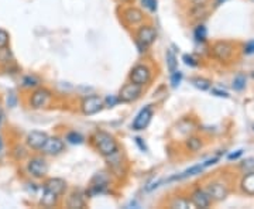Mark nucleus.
Masks as SVG:
<instances>
[{
    "mask_svg": "<svg viewBox=\"0 0 254 209\" xmlns=\"http://www.w3.org/2000/svg\"><path fill=\"white\" fill-rule=\"evenodd\" d=\"M92 141L96 147V150L99 151L103 157L112 155L119 150V144L116 139L112 136L108 132L103 130H96L92 136Z\"/></svg>",
    "mask_w": 254,
    "mask_h": 209,
    "instance_id": "f257e3e1",
    "label": "nucleus"
},
{
    "mask_svg": "<svg viewBox=\"0 0 254 209\" xmlns=\"http://www.w3.org/2000/svg\"><path fill=\"white\" fill-rule=\"evenodd\" d=\"M26 170H27L28 175L31 178H36V180H41L44 178L48 170H50V165L47 163V160L41 155H34V157H30L26 164Z\"/></svg>",
    "mask_w": 254,
    "mask_h": 209,
    "instance_id": "f03ea898",
    "label": "nucleus"
},
{
    "mask_svg": "<svg viewBox=\"0 0 254 209\" xmlns=\"http://www.w3.org/2000/svg\"><path fill=\"white\" fill-rule=\"evenodd\" d=\"M109 184H110V177L109 174L103 173H96L93 175V178L91 180V185L86 191V195L89 197H98V195H102V194H106L109 191Z\"/></svg>",
    "mask_w": 254,
    "mask_h": 209,
    "instance_id": "7ed1b4c3",
    "label": "nucleus"
},
{
    "mask_svg": "<svg viewBox=\"0 0 254 209\" xmlns=\"http://www.w3.org/2000/svg\"><path fill=\"white\" fill-rule=\"evenodd\" d=\"M157 40V30L153 26H141L137 30L136 34V44L140 50V53H145V50L150 46L154 44V41Z\"/></svg>",
    "mask_w": 254,
    "mask_h": 209,
    "instance_id": "20e7f679",
    "label": "nucleus"
},
{
    "mask_svg": "<svg viewBox=\"0 0 254 209\" xmlns=\"http://www.w3.org/2000/svg\"><path fill=\"white\" fill-rule=\"evenodd\" d=\"M141 93H143V86L137 85L134 82H128L122 86L118 96L120 102H123V103H133L140 99Z\"/></svg>",
    "mask_w": 254,
    "mask_h": 209,
    "instance_id": "39448f33",
    "label": "nucleus"
},
{
    "mask_svg": "<svg viewBox=\"0 0 254 209\" xmlns=\"http://www.w3.org/2000/svg\"><path fill=\"white\" fill-rule=\"evenodd\" d=\"M212 55L220 63H229L235 55V46L229 41H218L212 47Z\"/></svg>",
    "mask_w": 254,
    "mask_h": 209,
    "instance_id": "423d86ee",
    "label": "nucleus"
},
{
    "mask_svg": "<svg viewBox=\"0 0 254 209\" xmlns=\"http://www.w3.org/2000/svg\"><path fill=\"white\" fill-rule=\"evenodd\" d=\"M51 100V92L48 91L47 88H36L33 93L30 95V99H28V105L31 109H43L48 106Z\"/></svg>",
    "mask_w": 254,
    "mask_h": 209,
    "instance_id": "0eeeda50",
    "label": "nucleus"
},
{
    "mask_svg": "<svg viewBox=\"0 0 254 209\" xmlns=\"http://www.w3.org/2000/svg\"><path fill=\"white\" fill-rule=\"evenodd\" d=\"M128 79L140 86H144L151 79V68L145 64L136 65L131 68V71L128 73Z\"/></svg>",
    "mask_w": 254,
    "mask_h": 209,
    "instance_id": "6e6552de",
    "label": "nucleus"
},
{
    "mask_svg": "<svg viewBox=\"0 0 254 209\" xmlns=\"http://www.w3.org/2000/svg\"><path fill=\"white\" fill-rule=\"evenodd\" d=\"M103 108H105L103 99H102L100 96H98V95H91V96H86V98L82 99L81 110L82 113L86 115V116L96 115V113H99Z\"/></svg>",
    "mask_w": 254,
    "mask_h": 209,
    "instance_id": "1a4fd4ad",
    "label": "nucleus"
},
{
    "mask_svg": "<svg viewBox=\"0 0 254 209\" xmlns=\"http://www.w3.org/2000/svg\"><path fill=\"white\" fill-rule=\"evenodd\" d=\"M153 115H154V109H153V106H151V105H148V106L143 108V109L137 113V116L134 118V120H133V123H131V129H133V130H137V132L145 130V129L148 128V125H150L151 119H153Z\"/></svg>",
    "mask_w": 254,
    "mask_h": 209,
    "instance_id": "9d476101",
    "label": "nucleus"
},
{
    "mask_svg": "<svg viewBox=\"0 0 254 209\" xmlns=\"http://www.w3.org/2000/svg\"><path fill=\"white\" fill-rule=\"evenodd\" d=\"M205 191L208 192L210 200L220 202V201L226 200V197L229 195V187L222 181H212L209 182Z\"/></svg>",
    "mask_w": 254,
    "mask_h": 209,
    "instance_id": "9b49d317",
    "label": "nucleus"
},
{
    "mask_svg": "<svg viewBox=\"0 0 254 209\" xmlns=\"http://www.w3.org/2000/svg\"><path fill=\"white\" fill-rule=\"evenodd\" d=\"M64 150H65V143L60 137L48 136L46 144L41 147V150L38 153H41V154L44 155H58L61 154Z\"/></svg>",
    "mask_w": 254,
    "mask_h": 209,
    "instance_id": "f8f14e48",
    "label": "nucleus"
},
{
    "mask_svg": "<svg viewBox=\"0 0 254 209\" xmlns=\"http://www.w3.org/2000/svg\"><path fill=\"white\" fill-rule=\"evenodd\" d=\"M47 139H48V135L44 133V132H30L26 137V144L30 150L33 151H40L41 147L46 144Z\"/></svg>",
    "mask_w": 254,
    "mask_h": 209,
    "instance_id": "ddd939ff",
    "label": "nucleus"
},
{
    "mask_svg": "<svg viewBox=\"0 0 254 209\" xmlns=\"http://www.w3.org/2000/svg\"><path fill=\"white\" fill-rule=\"evenodd\" d=\"M190 202L195 208H209L210 204H212V200L208 195V192L205 190H195V191L190 194Z\"/></svg>",
    "mask_w": 254,
    "mask_h": 209,
    "instance_id": "4468645a",
    "label": "nucleus"
},
{
    "mask_svg": "<svg viewBox=\"0 0 254 209\" xmlns=\"http://www.w3.org/2000/svg\"><path fill=\"white\" fill-rule=\"evenodd\" d=\"M123 20L127 26H137L144 21V14L136 7H128L123 11Z\"/></svg>",
    "mask_w": 254,
    "mask_h": 209,
    "instance_id": "2eb2a0df",
    "label": "nucleus"
},
{
    "mask_svg": "<svg viewBox=\"0 0 254 209\" xmlns=\"http://www.w3.org/2000/svg\"><path fill=\"white\" fill-rule=\"evenodd\" d=\"M43 188H47V190L53 191L58 197H63L65 191H66V182L63 178H48L44 182V187Z\"/></svg>",
    "mask_w": 254,
    "mask_h": 209,
    "instance_id": "dca6fc26",
    "label": "nucleus"
},
{
    "mask_svg": "<svg viewBox=\"0 0 254 209\" xmlns=\"http://www.w3.org/2000/svg\"><path fill=\"white\" fill-rule=\"evenodd\" d=\"M85 205H86V202H85V194L81 191H73L69 195L68 201H66V207L68 208L81 209L85 208Z\"/></svg>",
    "mask_w": 254,
    "mask_h": 209,
    "instance_id": "f3484780",
    "label": "nucleus"
},
{
    "mask_svg": "<svg viewBox=\"0 0 254 209\" xmlns=\"http://www.w3.org/2000/svg\"><path fill=\"white\" fill-rule=\"evenodd\" d=\"M206 167H205V164H198V165H193V167H190L188 170H185V171H182L181 174H178V175H174L171 177L168 181H177V180H185V178H188V177H193V175H198L200 174L203 170H205Z\"/></svg>",
    "mask_w": 254,
    "mask_h": 209,
    "instance_id": "a211bd4d",
    "label": "nucleus"
},
{
    "mask_svg": "<svg viewBox=\"0 0 254 209\" xmlns=\"http://www.w3.org/2000/svg\"><path fill=\"white\" fill-rule=\"evenodd\" d=\"M58 198L60 197L57 194L47 190V188H43V195L40 198V205H43L46 208H53V207H55L58 204Z\"/></svg>",
    "mask_w": 254,
    "mask_h": 209,
    "instance_id": "6ab92c4d",
    "label": "nucleus"
},
{
    "mask_svg": "<svg viewBox=\"0 0 254 209\" xmlns=\"http://www.w3.org/2000/svg\"><path fill=\"white\" fill-rule=\"evenodd\" d=\"M240 185H242V190L245 194L247 195H254V171H249V173H246L243 175V178H242V182H240Z\"/></svg>",
    "mask_w": 254,
    "mask_h": 209,
    "instance_id": "aec40b11",
    "label": "nucleus"
},
{
    "mask_svg": "<svg viewBox=\"0 0 254 209\" xmlns=\"http://www.w3.org/2000/svg\"><path fill=\"white\" fill-rule=\"evenodd\" d=\"M20 85L24 89H36L40 86V79L36 75H24L20 81Z\"/></svg>",
    "mask_w": 254,
    "mask_h": 209,
    "instance_id": "412c9836",
    "label": "nucleus"
},
{
    "mask_svg": "<svg viewBox=\"0 0 254 209\" xmlns=\"http://www.w3.org/2000/svg\"><path fill=\"white\" fill-rule=\"evenodd\" d=\"M10 63H14V55L11 53L9 46L0 47V65H7Z\"/></svg>",
    "mask_w": 254,
    "mask_h": 209,
    "instance_id": "4be33fe9",
    "label": "nucleus"
},
{
    "mask_svg": "<svg viewBox=\"0 0 254 209\" xmlns=\"http://www.w3.org/2000/svg\"><path fill=\"white\" fill-rule=\"evenodd\" d=\"M185 145H187V148L192 151V153H196V151H199L200 148H202V140H200L199 137L196 136H190L187 140H185Z\"/></svg>",
    "mask_w": 254,
    "mask_h": 209,
    "instance_id": "5701e85b",
    "label": "nucleus"
},
{
    "mask_svg": "<svg viewBox=\"0 0 254 209\" xmlns=\"http://www.w3.org/2000/svg\"><path fill=\"white\" fill-rule=\"evenodd\" d=\"M190 82H192V85H193L196 89H199V91H208V89H210V86H212V82L209 81V79H206V78H202V76L192 78Z\"/></svg>",
    "mask_w": 254,
    "mask_h": 209,
    "instance_id": "b1692460",
    "label": "nucleus"
},
{
    "mask_svg": "<svg viewBox=\"0 0 254 209\" xmlns=\"http://www.w3.org/2000/svg\"><path fill=\"white\" fill-rule=\"evenodd\" d=\"M10 154H11V157L14 158V160H17V161H20V160H24L26 157H27V148L24 147V145L21 144H16L13 148H11V151H10Z\"/></svg>",
    "mask_w": 254,
    "mask_h": 209,
    "instance_id": "393cba45",
    "label": "nucleus"
},
{
    "mask_svg": "<svg viewBox=\"0 0 254 209\" xmlns=\"http://www.w3.org/2000/svg\"><path fill=\"white\" fill-rule=\"evenodd\" d=\"M167 68L170 73L175 72L178 70V61H177V57L174 54L173 50H167Z\"/></svg>",
    "mask_w": 254,
    "mask_h": 209,
    "instance_id": "a878e982",
    "label": "nucleus"
},
{
    "mask_svg": "<svg viewBox=\"0 0 254 209\" xmlns=\"http://www.w3.org/2000/svg\"><path fill=\"white\" fill-rule=\"evenodd\" d=\"M193 37L198 43H205L208 38V30L203 24H198L195 30H193Z\"/></svg>",
    "mask_w": 254,
    "mask_h": 209,
    "instance_id": "bb28decb",
    "label": "nucleus"
},
{
    "mask_svg": "<svg viewBox=\"0 0 254 209\" xmlns=\"http://www.w3.org/2000/svg\"><path fill=\"white\" fill-rule=\"evenodd\" d=\"M170 207L174 209H188V208H192L193 205H192L190 200H187V198L178 197V198L173 200V202H171V205H170Z\"/></svg>",
    "mask_w": 254,
    "mask_h": 209,
    "instance_id": "cd10ccee",
    "label": "nucleus"
},
{
    "mask_svg": "<svg viewBox=\"0 0 254 209\" xmlns=\"http://www.w3.org/2000/svg\"><path fill=\"white\" fill-rule=\"evenodd\" d=\"M65 140L71 144H82L85 141V137L82 136L81 133L78 132H69L66 136H65Z\"/></svg>",
    "mask_w": 254,
    "mask_h": 209,
    "instance_id": "c85d7f7f",
    "label": "nucleus"
},
{
    "mask_svg": "<svg viewBox=\"0 0 254 209\" xmlns=\"http://www.w3.org/2000/svg\"><path fill=\"white\" fill-rule=\"evenodd\" d=\"M18 103V95L17 92L13 91V89H10L7 92V96H6V105H7V108L10 109H14L16 106H17Z\"/></svg>",
    "mask_w": 254,
    "mask_h": 209,
    "instance_id": "c756f323",
    "label": "nucleus"
},
{
    "mask_svg": "<svg viewBox=\"0 0 254 209\" xmlns=\"http://www.w3.org/2000/svg\"><path fill=\"white\" fill-rule=\"evenodd\" d=\"M246 82H247V79H246L245 75L243 73H239V75L235 76V79H233V89L237 92L243 91L246 88Z\"/></svg>",
    "mask_w": 254,
    "mask_h": 209,
    "instance_id": "7c9ffc66",
    "label": "nucleus"
},
{
    "mask_svg": "<svg viewBox=\"0 0 254 209\" xmlns=\"http://www.w3.org/2000/svg\"><path fill=\"white\" fill-rule=\"evenodd\" d=\"M182 78H184V75H182L181 71H175V72L171 73V86L173 88H178L180 85H181Z\"/></svg>",
    "mask_w": 254,
    "mask_h": 209,
    "instance_id": "2f4dec72",
    "label": "nucleus"
},
{
    "mask_svg": "<svg viewBox=\"0 0 254 209\" xmlns=\"http://www.w3.org/2000/svg\"><path fill=\"white\" fill-rule=\"evenodd\" d=\"M141 4L151 13H155L158 9V0H141Z\"/></svg>",
    "mask_w": 254,
    "mask_h": 209,
    "instance_id": "473e14b6",
    "label": "nucleus"
},
{
    "mask_svg": "<svg viewBox=\"0 0 254 209\" xmlns=\"http://www.w3.org/2000/svg\"><path fill=\"white\" fill-rule=\"evenodd\" d=\"M182 61H184V64L188 65V67H190V68H195V67H198V60H196L193 55L184 54V57H182Z\"/></svg>",
    "mask_w": 254,
    "mask_h": 209,
    "instance_id": "72a5a7b5",
    "label": "nucleus"
},
{
    "mask_svg": "<svg viewBox=\"0 0 254 209\" xmlns=\"http://www.w3.org/2000/svg\"><path fill=\"white\" fill-rule=\"evenodd\" d=\"M103 103H105V106H108V108H115L118 103H120V99H119V96H116V95H109V96L105 98Z\"/></svg>",
    "mask_w": 254,
    "mask_h": 209,
    "instance_id": "f704fd0d",
    "label": "nucleus"
},
{
    "mask_svg": "<svg viewBox=\"0 0 254 209\" xmlns=\"http://www.w3.org/2000/svg\"><path fill=\"white\" fill-rule=\"evenodd\" d=\"M240 168H242L245 173L254 171V158H246L245 161L240 164Z\"/></svg>",
    "mask_w": 254,
    "mask_h": 209,
    "instance_id": "c9c22d12",
    "label": "nucleus"
},
{
    "mask_svg": "<svg viewBox=\"0 0 254 209\" xmlns=\"http://www.w3.org/2000/svg\"><path fill=\"white\" fill-rule=\"evenodd\" d=\"M9 43H10V34L6 31V30L0 28V47L9 46Z\"/></svg>",
    "mask_w": 254,
    "mask_h": 209,
    "instance_id": "e433bc0d",
    "label": "nucleus"
},
{
    "mask_svg": "<svg viewBox=\"0 0 254 209\" xmlns=\"http://www.w3.org/2000/svg\"><path fill=\"white\" fill-rule=\"evenodd\" d=\"M243 53L246 55H253L254 54V40L247 41L245 46H243Z\"/></svg>",
    "mask_w": 254,
    "mask_h": 209,
    "instance_id": "4c0bfd02",
    "label": "nucleus"
},
{
    "mask_svg": "<svg viewBox=\"0 0 254 209\" xmlns=\"http://www.w3.org/2000/svg\"><path fill=\"white\" fill-rule=\"evenodd\" d=\"M212 95L215 96H219V98H229V93L225 91H220V89H212Z\"/></svg>",
    "mask_w": 254,
    "mask_h": 209,
    "instance_id": "58836bf2",
    "label": "nucleus"
},
{
    "mask_svg": "<svg viewBox=\"0 0 254 209\" xmlns=\"http://www.w3.org/2000/svg\"><path fill=\"white\" fill-rule=\"evenodd\" d=\"M242 154H243V150H237L236 153H230L227 155V160H237Z\"/></svg>",
    "mask_w": 254,
    "mask_h": 209,
    "instance_id": "ea45409f",
    "label": "nucleus"
},
{
    "mask_svg": "<svg viewBox=\"0 0 254 209\" xmlns=\"http://www.w3.org/2000/svg\"><path fill=\"white\" fill-rule=\"evenodd\" d=\"M136 143L137 145L141 148V151H147V145H145V143L143 141V139H141V137H136Z\"/></svg>",
    "mask_w": 254,
    "mask_h": 209,
    "instance_id": "a19ab883",
    "label": "nucleus"
},
{
    "mask_svg": "<svg viewBox=\"0 0 254 209\" xmlns=\"http://www.w3.org/2000/svg\"><path fill=\"white\" fill-rule=\"evenodd\" d=\"M193 6H205L208 3L209 0H190Z\"/></svg>",
    "mask_w": 254,
    "mask_h": 209,
    "instance_id": "79ce46f5",
    "label": "nucleus"
},
{
    "mask_svg": "<svg viewBox=\"0 0 254 209\" xmlns=\"http://www.w3.org/2000/svg\"><path fill=\"white\" fill-rule=\"evenodd\" d=\"M227 0H215V7H219V6H222L223 3H226Z\"/></svg>",
    "mask_w": 254,
    "mask_h": 209,
    "instance_id": "37998d69",
    "label": "nucleus"
},
{
    "mask_svg": "<svg viewBox=\"0 0 254 209\" xmlns=\"http://www.w3.org/2000/svg\"><path fill=\"white\" fill-rule=\"evenodd\" d=\"M3 148H4V141H3V137L0 136V154L3 151Z\"/></svg>",
    "mask_w": 254,
    "mask_h": 209,
    "instance_id": "c03bdc74",
    "label": "nucleus"
},
{
    "mask_svg": "<svg viewBox=\"0 0 254 209\" xmlns=\"http://www.w3.org/2000/svg\"><path fill=\"white\" fill-rule=\"evenodd\" d=\"M1 120H3V113L0 115V128H1Z\"/></svg>",
    "mask_w": 254,
    "mask_h": 209,
    "instance_id": "a18cd8bd",
    "label": "nucleus"
},
{
    "mask_svg": "<svg viewBox=\"0 0 254 209\" xmlns=\"http://www.w3.org/2000/svg\"><path fill=\"white\" fill-rule=\"evenodd\" d=\"M3 113V110H1V105H0V115Z\"/></svg>",
    "mask_w": 254,
    "mask_h": 209,
    "instance_id": "49530a36",
    "label": "nucleus"
},
{
    "mask_svg": "<svg viewBox=\"0 0 254 209\" xmlns=\"http://www.w3.org/2000/svg\"><path fill=\"white\" fill-rule=\"evenodd\" d=\"M252 78H253V79H254V71H253V72H252Z\"/></svg>",
    "mask_w": 254,
    "mask_h": 209,
    "instance_id": "de8ad7c7",
    "label": "nucleus"
},
{
    "mask_svg": "<svg viewBox=\"0 0 254 209\" xmlns=\"http://www.w3.org/2000/svg\"><path fill=\"white\" fill-rule=\"evenodd\" d=\"M252 1H254V0H252Z\"/></svg>",
    "mask_w": 254,
    "mask_h": 209,
    "instance_id": "09e8293b",
    "label": "nucleus"
}]
</instances>
